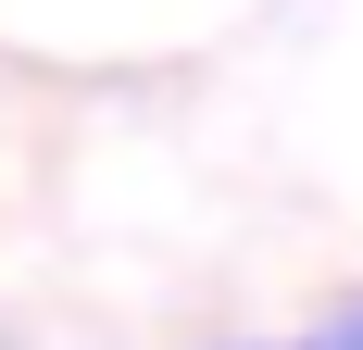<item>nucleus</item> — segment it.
I'll return each instance as SVG.
<instances>
[{
  "label": "nucleus",
  "instance_id": "obj_1",
  "mask_svg": "<svg viewBox=\"0 0 363 350\" xmlns=\"http://www.w3.org/2000/svg\"><path fill=\"white\" fill-rule=\"evenodd\" d=\"M313 350H363V313H338V325H313Z\"/></svg>",
  "mask_w": 363,
  "mask_h": 350
},
{
  "label": "nucleus",
  "instance_id": "obj_2",
  "mask_svg": "<svg viewBox=\"0 0 363 350\" xmlns=\"http://www.w3.org/2000/svg\"><path fill=\"white\" fill-rule=\"evenodd\" d=\"M263 350H313V338H263Z\"/></svg>",
  "mask_w": 363,
  "mask_h": 350
}]
</instances>
